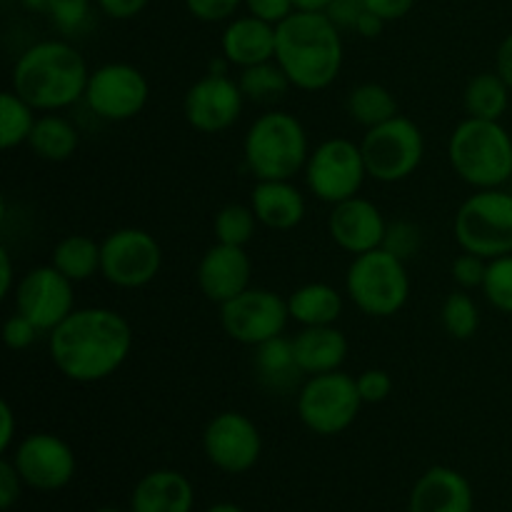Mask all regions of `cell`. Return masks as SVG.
<instances>
[{
    "label": "cell",
    "instance_id": "cell-48",
    "mask_svg": "<svg viewBox=\"0 0 512 512\" xmlns=\"http://www.w3.org/2000/svg\"><path fill=\"white\" fill-rule=\"evenodd\" d=\"M495 73H498L512 90V33L505 35V40L500 43L498 53H495Z\"/></svg>",
    "mask_w": 512,
    "mask_h": 512
},
{
    "label": "cell",
    "instance_id": "cell-2",
    "mask_svg": "<svg viewBox=\"0 0 512 512\" xmlns=\"http://www.w3.org/2000/svg\"><path fill=\"white\" fill-rule=\"evenodd\" d=\"M343 35L325 13H300L278 23L275 63L285 70L293 88L320 93L338 80L343 70Z\"/></svg>",
    "mask_w": 512,
    "mask_h": 512
},
{
    "label": "cell",
    "instance_id": "cell-19",
    "mask_svg": "<svg viewBox=\"0 0 512 512\" xmlns=\"http://www.w3.org/2000/svg\"><path fill=\"white\" fill-rule=\"evenodd\" d=\"M195 278H198L200 293L210 303L223 305L250 288L253 263H250V255L245 253V248L215 243L200 258Z\"/></svg>",
    "mask_w": 512,
    "mask_h": 512
},
{
    "label": "cell",
    "instance_id": "cell-40",
    "mask_svg": "<svg viewBox=\"0 0 512 512\" xmlns=\"http://www.w3.org/2000/svg\"><path fill=\"white\" fill-rule=\"evenodd\" d=\"M38 335H43V330L33 323L30 318H25L23 313L15 310V315H10L3 325V343L10 350H28L30 345H35Z\"/></svg>",
    "mask_w": 512,
    "mask_h": 512
},
{
    "label": "cell",
    "instance_id": "cell-35",
    "mask_svg": "<svg viewBox=\"0 0 512 512\" xmlns=\"http://www.w3.org/2000/svg\"><path fill=\"white\" fill-rule=\"evenodd\" d=\"M480 290L495 310L512 315V253L488 260V273Z\"/></svg>",
    "mask_w": 512,
    "mask_h": 512
},
{
    "label": "cell",
    "instance_id": "cell-39",
    "mask_svg": "<svg viewBox=\"0 0 512 512\" xmlns=\"http://www.w3.org/2000/svg\"><path fill=\"white\" fill-rule=\"evenodd\" d=\"M245 0H185V8L200 23H223L233 20Z\"/></svg>",
    "mask_w": 512,
    "mask_h": 512
},
{
    "label": "cell",
    "instance_id": "cell-42",
    "mask_svg": "<svg viewBox=\"0 0 512 512\" xmlns=\"http://www.w3.org/2000/svg\"><path fill=\"white\" fill-rule=\"evenodd\" d=\"M23 485L25 480L20 478L13 460H0V508L5 512L13 510V505L18 503L20 495H23Z\"/></svg>",
    "mask_w": 512,
    "mask_h": 512
},
{
    "label": "cell",
    "instance_id": "cell-51",
    "mask_svg": "<svg viewBox=\"0 0 512 512\" xmlns=\"http://www.w3.org/2000/svg\"><path fill=\"white\" fill-rule=\"evenodd\" d=\"M293 3L295 10H300V13H325L333 0H293Z\"/></svg>",
    "mask_w": 512,
    "mask_h": 512
},
{
    "label": "cell",
    "instance_id": "cell-44",
    "mask_svg": "<svg viewBox=\"0 0 512 512\" xmlns=\"http://www.w3.org/2000/svg\"><path fill=\"white\" fill-rule=\"evenodd\" d=\"M365 10H368L365 0H333V3L328 5V10H325V15H328L340 30H353Z\"/></svg>",
    "mask_w": 512,
    "mask_h": 512
},
{
    "label": "cell",
    "instance_id": "cell-47",
    "mask_svg": "<svg viewBox=\"0 0 512 512\" xmlns=\"http://www.w3.org/2000/svg\"><path fill=\"white\" fill-rule=\"evenodd\" d=\"M13 440H15V413L10 408L8 400L0 403V450L8 453L13 448Z\"/></svg>",
    "mask_w": 512,
    "mask_h": 512
},
{
    "label": "cell",
    "instance_id": "cell-20",
    "mask_svg": "<svg viewBox=\"0 0 512 512\" xmlns=\"http://www.w3.org/2000/svg\"><path fill=\"white\" fill-rule=\"evenodd\" d=\"M473 485L460 470L433 465L415 480L408 512H473Z\"/></svg>",
    "mask_w": 512,
    "mask_h": 512
},
{
    "label": "cell",
    "instance_id": "cell-22",
    "mask_svg": "<svg viewBox=\"0 0 512 512\" xmlns=\"http://www.w3.org/2000/svg\"><path fill=\"white\" fill-rule=\"evenodd\" d=\"M250 208L263 228L285 233L303 223L308 203L293 180H258L250 193Z\"/></svg>",
    "mask_w": 512,
    "mask_h": 512
},
{
    "label": "cell",
    "instance_id": "cell-52",
    "mask_svg": "<svg viewBox=\"0 0 512 512\" xmlns=\"http://www.w3.org/2000/svg\"><path fill=\"white\" fill-rule=\"evenodd\" d=\"M20 3H23V8L30 10V13H48L50 0H20Z\"/></svg>",
    "mask_w": 512,
    "mask_h": 512
},
{
    "label": "cell",
    "instance_id": "cell-31",
    "mask_svg": "<svg viewBox=\"0 0 512 512\" xmlns=\"http://www.w3.org/2000/svg\"><path fill=\"white\" fill-rule=\"evenodd\" d=\"M235 80H238L240 90H243L245 103L255 105L278 103V100H283L285 95H288V90L293 88V83L288 80L285 70L280 68L275 60L243 68Z\"/></svg>",
    "mask_w": 512,
    "mask_h": 512
},
{
    "label": "cell",
    "instance_id": "cell-24",
    "mask_svg": "<svg viewBox=\"0 0 512 512\" xmlns=\"http://www.w3.org/2000/svg\"><path fill=\"white\" fill-rule=\"evenodd\" d=\"M293 348L300 368L310 378V375L333 373V370L343 368L350 345L343 330L335 325H315V328H303L295 335Z\"/></svg>",
    "mask_w": 512,
    "mask_h": 512
},
{
    "label": "cell",
    "instance_id": "cell-11",
    "mask_svg": "<svg viewBox=\"0 0 512 512\" xmlns=\"http://www.w3.org/2000/svg\"><path fill=\"white\" fill-rule=\"evenodd\" d=\"M163 268V248L143 228H118L100 243V275L120 290H140Z\"/></svg>",
    "mask_w": 512,
    "mask_h": 512
},
{
    "label": "cell",
    "instance_id": "cell-21",
    "mask_svg": "<svg viewBox=\"0 0 512 512\" xmlns=\"http://www.w3.org/2000/svg\"><path fill=\"white\" fill-rule=\"evenodd\" d=\"M275 40H278V25L248 13L233 18L225 25L220 48H223V55L233 68L243 70L250 65L275 60Z\"/></svg>",
    "mask_w": 512,
    "mask_h": 512
},
{
    "label": "cell",
    "instance_id": "cell-50",
    "mask_svg": "<svg viewBox=\"0 0 512 512\" xmlns=\"http://www.w3.org/2000/svg\"><path fill=\"white\" fill-rule=\"evenodd\" d=\"M383 28H385V20L380 18V15H375V13H370V10H365V13L360 15L358 23H355L353 30L358 35H363V38L373 40V38H378L380 33H383Z\"/></svg>",
    "mask_w": 512,
    "mask_h": 512
},
{
    "label": "cell",
    "instance_id": "cell-6",
    "mask_svg": "<svg viewBox=\"0 0 512 512\" xmlns=\"http://www.w3.org/2000/svg\"><path fill=\"white\" fill-rule=\"evenodd\" d=\"M345 293L368 318H393L410 300L408 268L383 248L355 255L345 273Z\"/></svg>",
    "mask_w": 512,
    "mask_h": 512
},
{
    "label": "cell",
    "instance_id": "cell-38",
    "mask_svg": "<svg viewBox=\"0 0 512 512\" xmlns=\"http://www.w3.org/2000/svg\"><path fill=\"white\" fill-rule=\"evenodd\" d=\"M485 273H488V260L480 258V255L465 253L458 255L450 265V275H453V283L458 285L460 290H475L483 288Z\"/></svg>",
    "mask_w": 512,
    "mask_h": 512
},
{
    "label": "cell",
    "instance_id": "cell-25",
    "mask_svg": "<svg viewBox=\"0 0 512 512\" xmlns=\"http://www.w3.org/2000/svg\"><path fill=\"white\" fill-rule=\"evenodd\" d=\"M253 370L260 385L273 393H288V390L300 388V378L305 375L298 363V355H295L293 340L283 338V335L253 348Z\"/></svg>",
    "mask_w": 512,
    "mask_h": 512
},
{
    "label": "cell",
    "instance_id": "cell-4",
    "mask_svg": "<svg viewBox=\"0 0 512 512\" xmlns=\"http://www.w3.org/2000/svg\"><path fill=\"white\" fill-rule=\"evenodd\" d=\"M448 160L470 188H505L512 180V133L500 120H460L450 133Z\"/></svg>",
    "mask_w": 512,
    "mask_h": 512
},
{
    "label": "cell",
    "instance_id": "cell-46",
    "mask_svg": "<svg viewBox=\"0 0 512 512\" xmlns=\"http://www.w3.org/2000/svg\"><path fill=\"white\" fill-rule=\"evenodd\" d=\"M370 13L380 15V18L388 23V20H400L413 10L415 0H365Z\"/></svg>",
    "mask_w": 512,
    "mask_h": 512
},
{
    "label": "cell",
    "instance_id": "cell-33",
    "mask_svg": "<svg viewBox=\"0 0 512 512\" xmlns=\"http://www.w3.org/2000/svg\"><path fill=\"white\" fill-rule=\"evenodd\" d=\"M258 225H260L258 218H255L250 205H243V203L223 205V208L215 213V220H213L215 243L245 248V245L255 238V233H258Z\"/></svg>",
    "mask_w": 512,
    "mask_h": 512
},
{
    "label": "cell",
    "instance_id": "cell-43",
    "mask_svg": "<svg viewBox=\"0 0 512 512\" xmlns=\"http://www.w3.org/2000/svg\"><path fill=\"white\" fill-rule=\"evenodd\" d=\"M245 8L250 15L260 20H268V23L278 25L283 23L288 15L295 13L293 0H245Z\"/></svg>",
    "mask_w": 512,
    "mask_h": 512
},
{
    "label": "cell",
    "instance_id": "cell-54",
    "mask_svg": "<svg viewBox=\"0 0 512 512\" xmlns=\"http://www.w3.org/2000/svg\"><path fill=\"white\" fill-rule=\"evenodd\" d=\"M93 512H130V510H120V508H98Z\"/></svg>",
    "mask_w": 512,
    "mask_h": 512
},
{
    "label": "cell",
    "instance_id": "cell-18",
    "mask_svg": "<svg viewBox=\"0 0 512 512\" xmlns=\"http://www.w3.org/2000/svg\"><path fill=\"white\" fill-rule=\"evenodd\" d=\"M385 230H388V220L380 213L378 205L368 198H360V195L343 200V203L333 205V210H330V238L340 250L350 253L353 258L383 248Z\"/></svg>",
    "mask_w": 512,
    "mask_h": 512
},
{
    "label": "cell",
    "instance_id": "cell-8",
    "mask_svg": "<svg viewBox=\"0 0 512 512\" xmlns=\"http://www.w3.org/2000/svg\"><path fill=\"white\" fill-rule=\"evenodd\" d=\"M363 405L358 383L343 370L310 375L298 388L300 423L320 438L345 433L358 420Z\"/></svg>",
    "mask_w": 512,
    "mask_h": 512
},
{
    "label": "cell",
    "instance_id": "cell-49",
    "mask_svg": "<svg viewBox=\"0 0 512 512\" xmlns=\"http://www.w3.org/2000/svg\"><path fill=\"white\" fill-rule=\"evenodd\" d=\"M15 270H13V260H10L8 248H0V298H8L10 293H15Z\"/></svg>",
    "mask_w": 512,
    "mask_h": 512
},
{
    "label": "cell",
    "instance_id": "cell-15",
    "mask_svg": "<svg viewBox=\"0 0 512 512\" xmlns=\"http://www.w3.org/2000/svg\"><path fill=\"white\" fill-rule=\"evenodd\" d=\"M73 285L53 263L38 265L15 285V310L33 320L43 333H50L75 310Z\"/></svg>",
    "mask_w": 512,
    "mask_h": 512
},
{
    "label": "cell",
    "instance_id": "cell-29",
    "mask_svg": "<svg viewBox=\"0 0 512 512\" xmlns=\"http://www.w3.org/2000/svg\"><path fill=\"white\" fill-rule=\"evenodd\" d=\"M510 85L498 73H480L470 78L463 93V108L468 118L500 120L510 108Z\"/></svg>",
    "mask_w": 512,
    "mask_h": 512
},
{
    "label": "cell",
    "instance_id": "cell-17",
    "mask_svg": "<svg viewBox=\"0 0 512 512\" xmlns=\"http://www.w3.org/2000/svg\"><path fill=\"white\" fill-rule=\"evenodd\" d=\"M245 108L243 90L230 75H205L195 80L183 98V115L193 130L218 135L233 128Z\"/></svg>",
    "mask_w": 512,
    "mask_h": 512
},
{
    "label": "cell",
    "instance_id": "cell-1",
    "mask_svg": "<svg viewBox=\"0 0 512 512\" xmlns=\"http://www.w3.org/2000/svg\"><path fill=\"white\" fill-rule=\"evenodd\" d=\"M133 350V328L113 308H75L48 333V355L60 375L80 385L118 373Z\"/></svg>",
    "mask_w": 512,
    "mask_h": 512
},
{
    "label": "cell",
    "instance_id": "cell-26",
    "mask_svg": "<svg viewBox=\"0 0 512 512\" xmlns=\"http://www.w3.org/2000/svg\"><path fill=\"white\" fill-rule=\"evenodd\" d=\"M343 295L328 283H305L295 288L288 298L290 320L303 328L335 325L343 315Z\"/></svg>",
    "mask_w": 512,
    "mask_h": 512
},
{
    "label": "cell",
    "instance_id": "cell-37",
    "mask_svg": "<svg viewBox=\"0 0 512 512\" xmlns=\"http://www.w3.org/2000/svg\"><path fill=\"white\" fill-rule=\"evenodd\" d=\"M420 248H423V230H420V225H415L413 220H393V223H388L383 250H388L390 255L400 258L403 263H408L410 258L420 253Z\"/></svg>",
    "mask_w": 512,
    "mask_h": 512
},
{
    "label": "cell",
    "instance_id": "cell-7",
    "mask_svg": "<svg viewBox=\"0 0 512 512\" xmlns=\"http://www.w3.org/2000/svg\"><path fill=\"white\" fill-rule=\"evenodd\" d=\"M455 243L485 260L512 253V193L505 188L475 190L453 220Z\"/></svg>",
    "mask_w": 512,
    "mask_h": 512
},
{
    "label": "cell",
    "instance_id": "cell-27",
    "mask_svg": "<svg viewBox=\"0 0 512 512\" xmlns=\"http://www.w3.org/2000/svg\"><path fill=\"white\" fill-rule=\"evenodd\" d=\"M28 148L48 163H65L80 148V130L60 113H43L35 120Z\"/></svg>",
    "mask_w": 512,
    "mask_h": 512
},
{
    "label": "cell",
    "instance_id": "cell-9",
    "mask_svg": "<svg viewBox=\"0 0 512 512\" xmlns=\"http://www.w3.org/2000/svg\"><path fill=\"white\" fill-rule=\"evenodd\" d=\"M360 150H363L370 178L385 185L403 183L423 163L425 135L415 120L395 115V118L365 130Z\"/></svg>",
    "mask_w": 512,
    "mask_h": 512
},
{
    "label": "cell",
    "instance_id": "cell-10",
    "mask_svg": "<svg viewBox=\"0 0 512 512\" xmlns=\"http://www.w3.org/2000/svg\"><path fill=\"white\" fill-rule=\"evenodd\" d=\"M305 188L315 200L338 205L355 198L370 178L363 150L348 138H328L310 150L305 163Z\"/></svg>",
    "mask_w": 512,
    "mask_h": 512
},
{
    "label": "cell",
    "instance_id": "cell-16",
    "mask_svg": "<svg viewBox=\"0 0 512 512\" xmlns=\"http://www.w3.org/2000/svg\"><path fill=\"white\" fill-rule=\"evenodd\" d=\"M13 465L25 485L40 493H55L70 485L78 470L73 448L60 435L30 433L15 445Z\"/></svg>",
    "mask_w": 512,
    "mask_h": 512
},
{
    "label": "cell",
    "instance_id": "cell-34",
    "mask_svg": "<svg viewBox=\"0 0 512 512\" xmlns=\"http://www.w3.org/2000/svg\"><path fill=\"white\" fill-rule=\"evenodd\" d=\"M440 323L455 340H470L480 328V308L470 290H453L440 308Z\"/></svg>",
    "mask_w": 512,
    "mask_h": 512
},
{
    "label": "cell",
    "instance_id": "cell-5",
    "mask_svg": "<svg viewBox=\"0 0 512 512\" xmlns=\"http://www.w3.org/2000/svg\"><path fill=\"white\" fill-rule=\"evenodd\" d=\"M305 125L288 110H268L243 138V160L255 180H293L310 158Z\"/></svg>",
    "mask_w": 512,
    "mask_h": 512
},
{
    "label": "cell",
    "instance_id": "cell-36",
    "mask_svg": "<svg viewBox=\"0 0 512 512\" xmlns=\"http://www.w3.org/2000/svg\"><path fill=\"white\" fill-rule=\"evenodd\" d=\"M45 15L55 25V30L68 35V38L83 35L90 28V20H93L90 0H50Z\"/></svg>",
    "mask_w": 512,
    "mask_h": 512
},
{
    "label": "cell",
    "instance_id": "cell-13",
    "mask_svg": "<svg viewBox=\"0 0 512 512\" xmlns=\"http://www.w3.org/2000/svg\"><path fill=\"white\" fill-rule=\"evenodd\" d=\"M85 105L105 123H128L138 118L150 100V83L130 63H105L90 70Z\"/></svg>",
    "mask_w": 512,
    "mask_h": 512
},
{
    "label": "cell",
    "instance_id": "cell-30",
    "mask_svg": "<svg viewBox=\"0 0 512 512\" xmlns=\"http://www.w3.org/2000/svg\"><path fill=\"white\" fill-rule=\"evenodd\" d=\"M348 115L355 125H363L365 130L395 118L398 113V100L385 85L363 83L355 85L348 93Z\"/></svg>",
    "mask_w": 512,
    "mask_h": 512
},
{
    "label": "cell",
    "instance_id": "cell-3",
    "mask_svg": "<svg viewBox=\"0 0 512 512\" xmlns=\"http://www.w3.org/2000/svg\"><path fill=\"white\" fill-rule=\"evenodd\" d=\"M90 68L68 40H40L18 55L10 88L40 113H60L80 103L88 88Z\"/></svg>",
    "mask_w": 512,
    "mask_h": 512
},
{
    "label": "cell",
    "instance_id": "cell-23",
    "mask_svg": "<svg viewBox=\"0 0 512 512\" xmlns=\"http://www.w3.org/2000/svg\"><path fill=\"white\" fill-rule=\"evenodd\" d=\"M193 505V483L170 468L143 475L130 495V512H193Z\"/></svg>",
    "mask_w": 512,
    "mask_h": 512
},
{
    "label": "cell",
    "instance_id": "cell-12",
    "mask_svg": "<svg viewBox=\"0 0 512 512\" xmlns=\"http://www.w3.org/2000/svg\"><path fill=\"white\" fill-rule=\"evenodd\" d=\"M288 323V300L268 288L250 285L248 290L220 305V325L225 335L248 348H258L268 340L280 338Z\"/></svg>",
    "mask_w": 512,
    "mask_h": 512
},
{
    "label": "cell",
    "instance_id": "cell-28",
    "mask_svg": "<svg viewBox=\"0 0 512 512\" xmlns=\"http://www.w3.org/2000/svg\"><path fill=\"white\" fill-rule=\"evenodd\" d=\"M50 263L73 283H88L100 273V243L90 235H65L55 243Z\"/></svg>",
    "mask_w": 512,
    "mask_h": 512
},
{
    "label": "cell",
    "instance_id": "cell-53",
    "mask_svg": "<svg viewBox=\"0 0 512 512\" xmlns=\"http://www.w3.org/2000/svg\"><path fill=\"white\" fill-rule=\"evenodd\" d=\"M205 512H245V510L235 503H215V505H210Z\"/></svg>",
    "mask_w": 512,
    "mask_h": 512
},
{
    "label": "cell",
    "instance_id": "cell-32",
    "mask_svg": "<svg viewBox=\"0 0 512 512\" xmlns=\"http://www.w3.org/2000/svg\"><path fill=\"white\" fill-rule=\"evenodd\" d=\"M38 110L20 98L13 88L0 95V148L13 150L28 145L30 133L38 120Z\"/></svg>",
    "mask_w": 512,
    "mask_h": 512
},
{
    "label": "cell",
    "instance_id": "cell-14",
    "mask_svg": "<svg viewBox=\"0 0 512 512\" xmlns=\"http://www.w3.org/2000/svg\"><path fill=\"white\" fill-rule=\"evenodd\" d=\"M203 453L220 473L243 475L258 465L263 455V435L245 413L223 410L205 425Z\"/></svg>",
    "mask_w": 512,
    "mask_h": 512
},
{
    "label": "cell",
    "instance_id": "cell-45",
    "mask_svg": "<svg viewBox=\"0 0 512 512\" xmlns=\"http://www.w3.org/2000/svg\"><path fill=\"white\" fill-rule=\"evenodd\" d=\"M108 18L130 20L148 8L150 0H95Z\"/></svg>",
    "mask_w": 512,
    "mask_h": 512
},
{
    "label": "cell",
    "instance_id": "cell-41",
    "mask_svg": "<svg viewBox=\"0 0 512 512\" xmlns=\"http://www.w3.org/2000/svg\"><path fill=\"white\" fill-rule=\"evenodd\" d=\"M355 383H358V393L365 405L385 403L390 398V393H393V378H390V373H385L380 368L365 370V373H360L355 378Z\"/></svg>",
    "mask_w": 512,
    "mask_h": 512
}]
</instances>
